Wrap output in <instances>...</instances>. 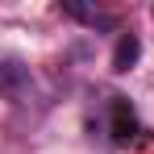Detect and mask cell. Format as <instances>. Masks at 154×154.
Returning a JSON list of instances; mask_svg holds the SVG:
<instances>
[{
  "label": "cell",
  "mask_w": 154,
  "mask_h": 154,
  "mask_svg": "<svg viewBox=\"0 0 154 154\" xmlns=\"http://www.w3.org/2000/svg\"><path fill=\"white\" fill-rule=\"evenodd\" d=\"M108 117H112V137H117V142H129V137H133V129H137V117H133V108H129L125 96H112Z\"/></svg>",
  "instance_id": "obj_1"
},
{
  "label": "cell",
  "mask_w": 154,
  "mask_h": 154,
  "mask_svg": "<svg viewBox=\"0 0 154 154\" xmlns=\"http://www.w3.org/2000/svg\"><path fill=\"white\" fill-rule=\"evenodd\" d=\"M29 83V71L13 58H0V96H17L21 88Z\"/></svg>",
  "instance_id": "obj_2"
},
{
  "label": "cell",
  "mask_w": 154,
  "mask_h": 154,
  "mask_svg": "<svg viewBox=\"0 0 154 154\" xmlns=\"http://www.w3.org/2000/svg\"><path fill=\"white\" fill-rule=\"evenodd\" d=\"M63 13L75 17V21H83V25H100V29H112V25H117L112 13H100V8H92V4H75V0H67Z\"/></svg>",
  "instance_id": "obj_3"
},
{
  "label": "cell",
  "mask_w": 154,
  "mask_h": 154,
  "mask_svg": "<svg viewBox=\"0 0 154 154\" xmlns=\"http://www.w3.org/2000/svg\"><path fill=\"white\" fill-rule=\"evenodd\" d=\"M137 54H142L137 33H121V38H117V50H112V71H129V67L137 63Z\"/></svg>",
  "instance_id": "obj_4"
}]
</instances>
